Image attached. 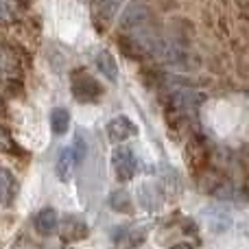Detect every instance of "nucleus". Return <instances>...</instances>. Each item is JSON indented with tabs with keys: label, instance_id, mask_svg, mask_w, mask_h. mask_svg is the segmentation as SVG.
<instances>
[{
	"label": "nucleus",
	"instance_id": "obj_3",
	"mask_svg": "<svg viewBox=\"0 0 249 249\" xmlns=\"http://www.w3.org/2000/svg\"><path fill=\"white\" fill-rule=\"evenodd\" d=\"M136 133H138V127L127 116H116L107 123V136L112 142H124L127 138L136 136Z\"/></svg>",
	"mask_w": 249,
	"mask_h": 249
},
{
	"label": "nucleus",
	"instance_id": "obj_7",
	"mask_svg": "<svg viewBox=\"0 0 249 249\" xmlns=\"http://www.w3.org/2000/svg\"><path fill=\"white\" fill-rule=\"evenodd\" d=\"M146 18H149V13H146L144 4L131 2L127 9H124V13H123V26H127V29H129V26H131V29H136V26L144 24Z\"/></svg>",
	"mask_w": 249,
	"mask_h": 249
},
{
	"label": "nucleus",
	"instance_id": "obj_1",
	"mask_svg": "<svg viewBox=\"0 0 249 249\" xmlns=\"http://www.w3.org/2000/svg\"><path fill=\"white\" fill-rule=\"evenodd\" d=\"M112 166L118 181H129L136 175V155L129 146H116L112 153Z\"/></svg>",
	"mask_w": 249,
	"mask_h": 249
},
{
	"label": "nucleus",
	"instance_id": "obj_12",
	"mask_svg": "<svg viewBox=\"0 0 249 249\" xmlns=\"http://www.w3.org/2000/svg\"><path fill=\"white\" fill-rule=\"evenodd\" d=\"M72 153H74V160H77V162H81V160L86 158V140H83L81 136L74 138V149H72Z\"/></svg>",
	"mask_w": 249,
	"mask_h": 249
},
{
	"label": "nucleus",
	"instance_id": "obj_11",
	"mask_svg": "<svg viewBox=\"0 0 249 249\" xmlns=\"http://www.w3.org/2000/svg\"><path fill=\"white\" fill-rule=\"evenodd\" d=\"M109 201H112V208L116 212H131V208H129V206H131V201H129V195L124 193V190H118V193H114Z\"/></svg>",
	"mask_w": 249,
	"mask_h": 249
},
{
	"label": "nucleus",
	"instance_id": "obj_13",
	"mask_svg": "<svg viewBox=\"0 0 249 249\" xmlns=\"http://www.w3.org/2000/svg\"><path fill=\"white\" fill-rule=\"evenodd\" d=\"M171 249H193V245H188V243H177V245H173Z\"/></svg>",
	"mask_w": 249,
	"mask_h": 249
},
{
	"label": "nucleus",
	"instance_id": "obj_6",
	"mask_svg": "<svg viewBox=\"0 0 249 249\" xmlns=\"http://www.w3.org/2000/svg\"><path fill=\"white\" fill-rule=\"evenodd\" d=\"M68 223H61V234H64L68 241H81L88 236V225L83 219L79 216H68Z\"/></svg>",
	"mask_w": 249,
	"mask_h": 249
},
{
	"label": "nucleus",
	"instance_id": "obj_10",
	"mask_svg": "<svg viewBox=\"0 0 249 249\" xmlns=\"http://www.w3.org/2000/svg\"><path fill=\"white\" fill-rule=\"evenodd\" d=\"M13 193H16V184H13L11 173L7 168H0V206H7Z\"/></svg>",
	"mask_w": 249,
	"mask_h": 249
},
{
	"label": "nucleus",
	"instance_id": "obj_8",
	"mask_svg": "<svg viewBox=\"0 0 249 249\" xmlns=\"http://www.w3.org/2000/svg\"><path fill=\"white\" fill-rule=\"evenodd\" d=\"M96 68H99V72L103 74L105 79H109V81H116L118 68H116V61H114L112 53L101 51L99 55H96Z\"/></svg>",
	"mask_w": 249,
	"mask_h": 249
},
{
	"label": "nucleus",
	"instance_id": "obj_9",
	"mask_svg": "<svg viewBox=\"0 0 249 249\" xmlns=\"http://www.w3.org/2000/svg\"><path fill=\"white\" fill-rule=\"evenodd\" d=\"M51 127H53V131L57 133V136H64L66 131H68V127H70V114H68V109H64V107H55L51 112Z\"/></svg>",
	"mask_w": 249,
	"mask_h": 249
},
{
	"label": "nucleus",
	"instance_id": "obj_4",
	"mask_svg": "<svg viewBox=\"0 0 249 249\" xmlns=\"http://www.w3.org/2000/svg\"><path fill=\"white\" fill-rule=\"evenodd\" d=\"M74 164H77V160H74L72 149H70V146H64V149L59 151V155H57V162H55L57 177H59L61 181H70L72 179V173H74Z\"/></svg>",
	"mask_w": 249,
	"mask_h": 249
},
{
	"label": "nucleus",
	"instance_id": "obj_5",
	"mask_svg": "<svg viewBox=\"0 0 249 249\" xmlns=\"http://www.w3.org/2000/svg\"><path fill=\"white\" fill-rule=\"evenodd\" d=\"M35 228H37V232L44 234V236L55 234L57 228H59V216H57V212L53 210V208H44V210H39V214L35 216Z\"/></svg>",
	"mask_w": 249,
	"mask_h": 249
},
{
	"label": "nucleus",
	"instance_id": "obj_2",
	"mask_svg": "<svg viewBox=\"0 0 249 249\" xmlns=\"http://www.w3.org/2000/svg\"><path fill=\"white\" fill-rule=\"evenodd\" d=\"M72 92L79 101H86L88 103V101H94L103 90H101V86L90 77V74L77 72L72 79Z\"/></svg>",
	"mask_w": 249,
	"mask_h": 249
}]
</instances>
